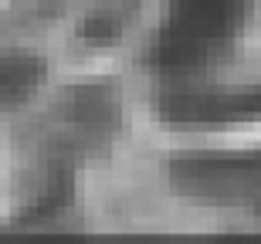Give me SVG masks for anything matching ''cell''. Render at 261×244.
<instances>
[{"instance_id": "obj_1", "label": "cell", "mask_w": 261, "mask_h": 244, "mask_svg": "<svg viewBox=\"0 0 261 244\" xmlns=\"http://www.w3.org/2000/svg\"><path fill=\"white\" fill-rule=\"evenodd\" d=\"M241 20V0H173L160 31L156 61L170 75H187L227 44Z\"/></svg>"}, {"instance_id": "obj_2", "label": "cell", "mask_w": 261, "mask_h": 244, "mask_svg": "<svg viewBox=\"0 0 261 244\" xmlns=\"http://www.w3.org/2000/svg\"><path fill=\"white\" fill-rule=\"evenodd\" d=\"M176 186L211 200H261V153L187 156L173 166Z\"/></svg>"}, {"instance_id": "obj_3", "label": "cell", "mask_w": 261, "mask_h": 244, "mask_svg": "<svg viewBox=\"0 0 261 244\" xmlns=\"http://www.w3.org/2000/svg\"><path fill=\"white\" fill-rule=\"evenodd\" d=\"M166 116L180 126H241L261 122V82L227 92H184L166 105Z\"/></svg>"}]
</instances>
